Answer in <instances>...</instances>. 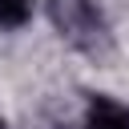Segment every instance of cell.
Masks as SVG:
<instances>
[{"label":"cell","mask_w":129,"mask_h":129,"mask_svg":"<svg viewBox=\"0 0 129 129\" xmlns=\"http://www.w3.org/2000/svg\"><path fill=\"white\" fill-rule=\"evenodd\" d=\"M52 16H56V24L73 36V40H81V36H93L97 28H101V20H97V12L85 4V0H56L52 4Z\"/></svg>","instance_id":"1"},{"label":"cell","mask_w":129,"mask_h":129,"mask_svg":"<svg viewBox=\"0 0 129 129\" xmlns=\"http://www.w3.org/2000/svg\"><path fill=\"white\" fill-rule=\"evenodd\" d=\"M85 129H129V105L113 97H93L85 109Z\"/></svg>","instance_id":"2"},{"label":"cell","mask_w":129,"mask_h":129,"mask_svg":"<svg viewBox=\"0 0 129 129\" xmlns=\"http://www.w3.org/2000/svg\"><path fill=\"white\" fill-rule=\"evenodd\" d=\"M28 16H32L28 0H0V28H20L28 24Z\"/></svg>","instance_id":"3"},{"label":"cell","mask_w":129,"mask_h":129,"mask_svg":"<svg viewBox=\"0 0 129 129\" xmlns=\"http://www.w3.org/2000/svg\"><path fill=\"white\" fill-rule=\"evenodd\" d=\"M0 129H4V121H0Z\"/></svg>","instance_id":"4"}]
</instances>
